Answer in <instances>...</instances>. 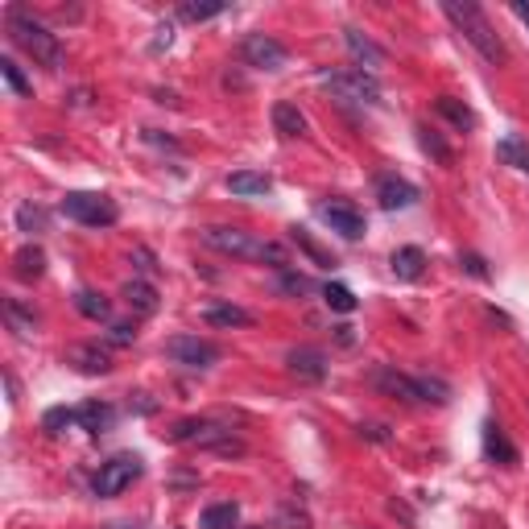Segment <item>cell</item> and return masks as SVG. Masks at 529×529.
Masks as SVG:
<instances>
[{"label": "cell", "mask_w": 529, "mask_h": 529, "mask_svg": "<svg viewBox=\"0 0 529 529\" xmlns=\"http://www.w3.org/2000/svg\"><path fill=\"white\" fill-rule=\"evenodd\" d=\"M443 13H447L451 21H455V29L467 37V42L480 50V58L484 63H504V42L496 37V29L488 25V17H484V9L480 5H472V0H447L443 5Z\"/></svg>", "instance_id": "1"}, {"label": "cell", "mask_w": 529, "mask_h": 529, "mask_svg": "<svg viewBox=\"0 0 529 529\" xmlns=\"http://www.w3.org/2000/svg\"><path fill=\"white\" fill-rule=\"evenodd\" d=\"M203 244L216 252H228V257H249V260H270L278 270H286V249L273 240H257L244 228H203Z\"/></svg>", "instance_id": "2"}, {"label": "cell", "mask_w": 529, "mask_h": 529, "mask_svg": "<svg viewBox=\"0 0 529 529\" xmlns=\"http://www.w3.org/2000/svg\"><path fill=\"white\" fill-rule=\"evenodd\" d=\"M9 34H13V42L34 58V63H42V66L63 63V46H58V37L50 34L46 25H37L25 9H9Z\"/></svg>", "instance_id": "3"}, {"label": "cell", "mask_w": 529, "mask_h": 529, "mask_svg": "<svg viewBox=\"0 0 529 529\" xmlns=\"http://www.w3.org/2000/svg\"><path fill=\"white\" fill-rule=\"evenodd\" d=\"M63 216L83 228H112L120 216V207L108 195H96V190H71L63 198Z\"/></svg>", "instance_id": "4"}, {"label": "cell", "mask_w": 529, "mask_h": 529, "mask_svg": "<svg viewBox=\"0 0 529 529\" xmlns=\"http://www.w3.org/2000/svg\"><path fill=\"white\" fill-rule=\"evenodd\" d=\"M323 83L340 99H351V104H381V83H377V75L360 71V66H348V71H323Z\"/></svg>", "instance_id": "5"}, {"label": "cell", "mask_w": 529, "mask_h": 529, "mask_svg": "<svg viewBox=\"0 0 529 529\" xmlns=\"http://www.w3.org/2000/svg\"><path fill=\"white\" fill-rule=\"evenodd\" d=\"M137 475H141V455H112L108 463L96 472L91 488H96V496H120Z\"/></svg>", "instance_id": "6"}, {"label": "cell", "mask_w": 529, "mask_h": 529, "mask_svg": "<svg viewBox=\"0 0 529 529\" xmlns=\"http://www.w3.org/2000/svg\"><path fill=\"white\" fill-rule=\"evenodd\" d=\"M240 58L252 71H281V66L290 63V50L270 34H249L240 42Z\"/></svg>", "instance_id": "7"}, {"label": "cell", "mask_w": 529, "mask_h": 529, "mask_svg": "<svg viewBox=\"0 0 529 529\" xmlns=\"http://www.w3.org/2000/svg\"><path fill=\"white\" fill-rule=\"evenodd\" d=\"M166 356L182 368H211L219 360V348L211 340H198V335H174V340H166Z\"/></svg>", "instance_id": "8"}, {"label": "cell", "mask_w": 529, "mask_h": 529, "mask_svg": "<svg viewBox=\"0 0 529 529\" xmlns=\"http://www.w3.org/2000/svg\"><path fill=\"white\" fill-rule=\"evenodd\" d=\"M190 443H195L198 451H216V455H224V459L244 455V439H236L228 426H211V422H198V431L190 434Z\"/></svg>", "instance_id": "9"}, {"label": "cell", "mask_w": 529, "mask_h": 529, "mask_svg": "<svg viewBox=\"0 0 529 529\" xmlns=\"http://www.w3.org/2000/svg\"><path fill=\"white\" fill-rule=\"evenodd\" d=\"M372 389H381L385 397H397V402H405V405H418L422 402L418 381L405 377V372H397V368H389V364L372 368Z\"/></svg>", "instance_id": "10"}, {"label": "cell", "mask_w": 529, "mask_h": 529, "mask_svg": "<svg viewBox=\"0 0 529 529\" xmlns=\"http://www.w3.org/2000/svg\"><path fill=\"white\" fill-rule=\"evenodd\" d=\"M377 198L385 211H405V207L418 203V187L405 182L402 174H381L377 178Z\"/></svg>", "instance_id": "11"}, {"label": "cell", "mask_w": 529, "mask_h": 529, "mask_svg": "<svg viewBox=\"0 0 529 529\" xmlns=\"http://www.w3.org/2000/svg\"><path fill=\"white\" fill-rule=\"evenodd\" d=\"M319 211H323V219L331 224V232H340L343 240H360V236L368 232L364 216H360L351 203H323Z\"/></svg>", "instance_id": "12"}, {"label": "cell", "mask_w": 529, "mask_h": 529, "mask_svg": "<svg viewBox=\"0 0 529 529\" xmlns=\"http://www.w3.org/2000/svg\"><path fill=\"white\" fill-rule=\"evenodd\" d=\"M286 368L294 372L298 381H310V385H314V381L327 377V356L319 348H306V343H302V348L286 351Z\"/></svg>", "instance_id": "13"}, {"label": "cell", "mask_w": 529, "mask_h": 529, "mask_svg": "<svg viewBox=\"0 0 529 529\" xmlns=\"http://www.w3.org/2000/svg\"><path fill=\"white\" fill-rule=\"evenodd\" d=\"M343 42H348V55L356 58V66L360 71H377V66H385V50H381L377 42L368 34H360V29H343Z\"/></svg>", "instance_id": "14"}, {"label": "cell", "mask_w": 529, "mask_h": 529, "mask_svg": "<svg viewBox=\"0 0 529 529\" xmlns=\"http://www.w3.org/2000/svg\"><path fill=\"white\" fill-rule=\"evenodd\" d=\"M66 364H75L79 372H87V377L112 372V356L99 348V343H75V348H66Z\"/></svg>", "instance_id": "15"}, {"label": "cell", "mask_w": 529, "mask_h": 529, "mask_svg": "<svg viewBox=\"0 0 529 529\" xmlns=\"http://www.w3.org/2000/svg\"><path fill=\"white\" fill-rule=\"evenodd\" d=\"M207 327H252V314L236 302H211L203 310Z\"/></svg>", "instance_id": "16"}, {"label": "cell", "mask_w": 529, "mask_h": 529, "mask_svg": "<svg viewBox=\"0 0 529 529\" xmlns=\"http://www.w3.org/2000/svg\"><path fill=\"white\" fill-rule=\"evenodd\" d=\"M270 174H257V170H236L228 174V190L240 198H252V195H270Z\"/></svg>", "instance_id": "17"}, {"label": "cell", "mask_w": 529, "mask_h": 529, "mask_svg": "<svg viewBox=\"0 0 529 529\" xmlns=\"http://www.w3.org/2000/svg\"><path fill=\"white\" fill-rule=\"evenodd\" d=\"M434 112H439L443 120H451V125H455L459 133H467V128H475V112L467 108L463 99H455V96H439V99H434Z\"/></svg>", "instance_id": "18"}, {"label": "cell", "mask_w": 529, "mask_h": 529, "mask_svg": "<svg viewBox=\"0 0 529 529\" xmlns=\"http://www.w3.org/2000/svg\"><path fill=\"white\" fill-rule=\"evenodd\" d=\"M389 265H393V273H397L402 281H418L422 270H426V252L410 244V249H397L393 257H389Z\"/></svg>", "instance_id": "19"}, {"label": "cell", "mask_w": 529, "mask_h": 529, "mask_svg": "<svg viewBox=\"0 0 529 529\" xmlns=\"http://www.w3.org/2000/svg\"><path fill=\"white\" fill-rule=\"evenodd\" d=\"M273 128L294 141V137H306V117L298 112V104H286V99H281V104H273Z\"/></svg>", "instance_id": "20"}, {"label": "cell", "mask_w": 529, "mask_h": 529, "mask_svg": "<svg viewBox=\"0 0 529 529\" xmlns=\"http://www.w3.org/2000/svg\"><path fill=\"white\" fill-rule=\"evenodd\" d=\"M13 273H17L21 281H37L46 273V252L37 249V244H25V249H17V257H13Z\"/></svg>", "instance_id": "21"}, {"label": "cell", "mask_w": 529, "mask_h": 529, "mask_svg": "<svg viewBox=\"0 0 529 529\" xmlns=\"http://www.w3.org/2000/svg\"><path fill=\"white\" fill-rule=\"evenodd\" d=\"M484 451H488V459H496V463H517V451H513V443L504 439V431L496 426V422H488L484 426Z\"/></svg>", "instance_id": "22"}, {"label": "cell", "mask_w": 529, "mask_h": 529, "mask_svg": "<svg viewBox=\"0 0 529 529\" xmlns=\"http://www.w3.org/2000/svg\"><path fill=\"white\" fill-rule=\"evenodd\" d=\"M5 323H9V331H17L21 340H29V335L37 331V314L25 310L17 298H5Z\"/></svg>", "instance_id": "23"}, {"label": "cell", "mask_w": 529, "mask_h": 529, "mask_svg": "<svg viewBox=\"0 0 529 529\" xmlns=\"http://www.w3.org/2000/svg\"><path fill=\"white\" fill-rule=\"evenodd\" d=\"M125 302L133 306L137 314H153V310H158V290H153L149 281L133 278V281H128V286H125Z\"/></svg>", "instance_id": "24"}, {"label": "cell", "mask_w": 529, "mask_h": 529, "mask_svg": "<svg viewBox=\"0 0 529 529\" xmlns=\"http://www.w3.org/2000/svg\"><path fill=\"white\" fill-rule=\"evenodd\" d=\"M236 521H240V509H236L232 501H224V504H207L198 525L203 529H236Z\"/></svg>", "instance_id": "25"}, {"label": "cell", "mask_w": 529, "mask_h": 529, "mask_svg": "<svg viewBox=\"0 0 529 529\" xmlns=\"http://www.w3.org/2000/svg\"><path fill=\"white\" fill-rule=\"evenodd\" d=\"M496 158H501L504 166H513V170L529 174V145L521 141V137H504V141L496 145Z\"/></svg>", "instance_id": "26"}, {"label": "cell", "mask_w": 529, "mask_h": 529, "mask_svg": "<svg viewBox=\"0 0 529 529\" xmlns=\"http://www.w3.org/2000/svg\"><path fill=\"white\" fill-rule=\"evenodd\" d=\"M75 413H79L83 431H91V434L108 431V426H112V418H117V413H112V405H99V402H87V405H83V410H75Z\"/></svg>", "instance_id": "27"}, {"label": "cell", "mask_w": 529, "mask_h": 529, "mask_svg": "<svg viewBox=\"0 0 529 529\" xmlns=\"http://www.w3.org/2000/svg\"><path fill=\"white\" fill-rule=\"evenodd\" d=\"M75 310H79L83 319H108V314H112V306H108V298H104V294H91V290H79V294H75Z\"/></svg>", "instance_id": "28"}, {"label": "cell", "mask_w": 529, "mask_h": 529, "mask_svg": "<svg viewBox=\"0 0 529 529\" xmlns=\"http://www.w3.org/2000/svg\"><path fill=\"white\" fill-rule=\"evenodd\" d=\"M323 302L331 306V310H340V314H351V310H356V294H351L348 286H340V281L323 286Z\"/></svg>", "instance_id": "29"}, {"label": "cell", "mask_w": 529, "mask_h": 529, "mask_svg": "<svg viewBox=\"0 0 529 529\" xmlns=\"http://www.w3.org/2000/svg\"><path fill=\"white\" fill-rule=\"evenodd\" d=\"M418 145H422V149H426V153H431L434 162H451V145L443 141V137L434 133V128H426V125H422V128H418Z\"/></svg>", "instance_id": "30"}, {"label": "cell", "mask_w": 529, "mask_h": 529, "mask_svg": "<svg viewBox=\"0 0 529 529\" xmlns=\"http://www.w3.org/2000/svg\"><path fill=\"white\" fill-rule=\"evenodd\" d=\"M273 529H310V513L298 509V504H281L278 517H273Z\"/></svg>", "instance_id": "31"}, {"label": "cell", "mask_w": 529, "mask_h": 529, "mask_svg": "<svg viewBox=\"0 0 529 529\" xmlns=\"http://www.w3.org/2000/svg\"><path fill=\"white\" fill-rule=\"evenodd\" d=\"M413 381H418L422 402H434V405H447V402H451L447 381H439V377H413Z\"/></svg>", "instance_id": "32"}, {"label": "cell", "mask_w": 529, "mask_h": 529, "mask_svg": "<svg viewBox=\"0 0 529 529\" xmlns=\"http://www.w3.org/2000/svg\"><path fill=\"white\" fill-rule=\"evenodd\" d=\"M17 228H21V232H29V236L46 232V211H42V207H34V203H21L17 207Z\"/></svg>", "instance_id": "33"}, {"label": "cell", "mask_w": 529, "mask_h": 529, "mask_svg": "<svg viewBox=\"0 0 529 529\" xmlns=\"http://www.w3.org/2000/svg\"><path fill=\"white\" fill-rule=\"evenodd\" d=\"M290 240H294V244H298V249H302V252H306V257H310V260H314V265H327V270H331V265H335V257H331V252H323V249H319V244H314V240H310V236H306V232H302V228H294V232H290Z\"/></svg>", "instance_id": "34"}, {"label": "cell", "mask_w": 529, "mask_h": 529, "mask_svg": "<svg viewBox=\"0 0 529 529\" xmlns=\"http://www.w3.org/2000/svg\"><path fill=\"white\" fill-rule=\"evenodd\" d=\"M219 13H224L219 0H211V5H195V0H187V5L178 9V17L182 21H211V17H219Z\"/></svg>", "instance_id": "35"}, {"label": "cell", "mask_w": 529, "mask_h": 529, "mask_svg": "<svg viewBox=\"0 0 529 529\" xmlns=\"http://www.w3.org/2000/svg\"><path fill=\"white\" fill-rule=\"evenodd\" d=\"M71 422H79V413H71V410H63V405H55V410H46L42 426H46L50 434H58L63 426H71Z\"/></svg>", "instance_id": "36"}, {"label": "cell", "mask_w": 529, "mask_h": 529, "mask_svg": "<svg viewBox=\"0 0 529 529\" xmlns=\"http://www.w3.org/2000/svg\"><path fill=\"white\" fill-rule=\"evenodd\" d=\"M0 75H5V83H9L17 96H29V83H25V75L17 71V63H13V58H0Z\"/></svg>", "instance_id": "37"}, {"label": "cell", "mask_w": 529, "mask_h": 529, "mask_svg": "<svg viewBox=\"0 0 529 529\" xmlns=\"http://www.w3.org/2000/svg\"><path fill=\"white\" fill-rule=\"evenodd\" d=\"M281 290H286V294H310V290H314V281L306 278V273L281 270Z\"/></svg>", "instance_id": "38"}, {"label": "cell", "mask_w": 529, "mask_h": 529, "mask_svg": "<svg viewBox=\"0 0 529 529\" xmlns=\"http://www.w3.org/2000/svg\"><path fill=\"white\" fill-rule=\"evenodd\" d=\"M137 340V327L133 323H112L108 327V343H117V348H125V343Z\"/></svg>", "instance_id": "39"}, {"label": "cell", "mask_w": 529, "mask_h": 529, "mask_svg": "<svg viewBox=\"0 0 529 529\" xmlns=\"http://www.w3.org/2000/svg\"><path fill=\"white\" fill-rule=\"evenodd\" d=\"M459 265H463L467 273H472V278H488V270H484V260L475 257V252H463V257H459Z\"/></svg>", "instance_id": "40"}, {"label": "cell", "mask_w": 529, "mask_h": 529, "mask_svg": "<svg viewBox=\"0 0 529 529\" xmlns=\"http://www.w3.org/2000/svg\"><path fill=\"white\" fill-rule=\"evenodd\" d=\"M133 260H137V270H141L145 278H153V270H158V265H153V252L149 249H133Z\"/></svg>", "instance_id": "41"}, {"label": "cell", "mask_w": 529, "mask_h": 529, "mask_svg": "<svg viewBox=\"0 0 529 529\" xmlns=\"http://www.w3.org/2000/svg\"><path fill=\"white\" fill-rule=\"evenodd\" d=\"M360 434H364V439H372V443H389V431L381 426V422H368V426H360Z\"/></svg>", "instance_id": "42"}, {"label": "cell", "mask_w": 529, "mask_h": 529, "mask_svg": "<svg viewBox=\"0 0 529 529\" xmlns=\"http://www.w3.org/2000/svg\"><path fill=\"white\" fill-rule=\"evenodd\" d=\"M513 13H517V17L529 25V5H521V0H517V5H513Z\"/></svg>", "instance_id": "43"}, {"label": "cell", "mask_w": 529, "mask_h": 529, "mask_svg": "<svg viewBox=\"0 0 529 529\" xmlns=\"http://www.w3.org/2000/svg\"><path fill=\"white\" fill-rule=\"evenodd\" d=\"M112 529H137V525H112Z\"/></svg>", "instance_id": "44"}]
</instances>
